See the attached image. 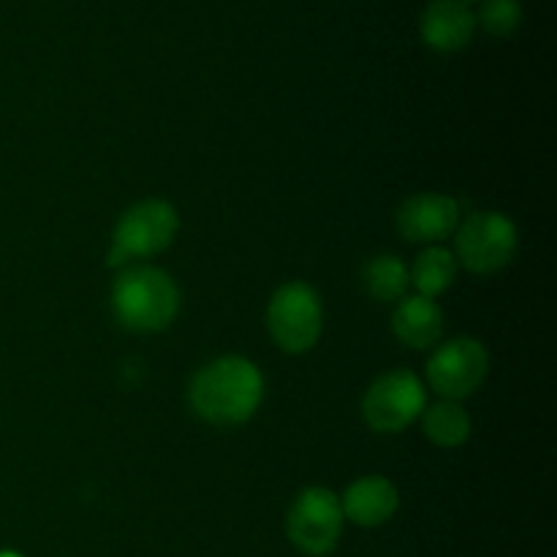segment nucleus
<instances>
[{"label":"nucleus","instance_id":"nucleus-17","mask_svg":"<svg viewBox=\"0 0 557 557\" xmlns=\"http://www.w3.org/2000/svg\"><path fill=\"white\" fill-rule=\"evenodd\" d=\"M0 557H22L20 553H11V549H0Z\"/></svg>","mask_w":557,"mask_h":557},{"label":"nucleus","instance_id":"nucleus-1","mask_svg":"<svg viewBox=\"0 0 557 557\" xmlns=\"http://www.w3.org/2000/svg\"><path fill=\"white\" fill-rule=\"evenodd\" d=\"M264 400V375L250 359L221 357L190 379L188 403L194 413L215 428L245 424Z\"/></svg>","mask_w":557,"mask_h":557},{"label":"nucleus","instance_id":"nucleus-6","mask_svg":"<svg viewBox=\"0 0 557 557\" xmlns=\"http://www.w3.org/2000/svg\"><path fill=\"white\" fill-rule=\"evenodd\" d=\"M428 406V392L422 379L406 368L379 375L364 392L362 417L370 430L384 435H397L417 422Z\"/></svg>","mask_w":557,"mask_h":557},{"label":"nucleus","instance_id":"nucleus-16","mask_svg":"<svg viewBox=\"0 0 557 557\" xmlns=\"http://www.w3.org/2000/svg\"><path fill=\"white\" fill-rule=\"evenodd\" d=\"M479 22H482L490 36H511L522 22L520 0H487L479 11Z\"/></svg>","mask_w":557,"mask_h":557},{"label":"nucleus","instance_id":"nucleus-11","mask_svg":"<svg viewBox=\"0 0 557 557\" xmlns=\"http://www.w3.org/2000/svg\"><path fill=\"white\" fill-rule=\"evenodd\" d=\"M422 41L435 52H457L476 30V16L462 0H433L422 14Z\"/></svg>","mask_w":557,"mask_h":557},{"label":"nucleus","instance_id":"nucleus-7","mask_svg":"<svg viewBox=\"0 0 557 557\" xmlns=\"http://www.w3.org/2000/svg\"><path fill=\"white\" fill-rule=\"evenodd\" d=\"M341 498L326 487H308L294 498L286 517V531L294 547L308 557L335 553L343 536Z\"/></svg>","mask_w":557,"mask_h":557},{"label":"nucleus","instance_id":"nucleus-18","mask_svg":"<svg viewBox=\"0 0 557 557\" xmlns=\"http://www.w3.org/2000/svg\"><path fill=\"white\" fill-rule=\"evenodd\" d=\"M462 3H473V0H462Z\"/></svg>","mask_w":557,"mask_h":557},{"label":"nucleus","instance_id":"nucleus-5","mask_svg":"<svg viewBox=\"0 0 557 557\" xmlns=\"http://www.w3.org/2000/svg\"><path fill=\"white\" fill-rule=\"evenodd\" d=\"M517 226L504 212H471L455 232L457 267L473 275H495L511 264L517 253Z\"/></svg>","mask_w":557,"mask_h":557},{"label":"nucleus","instance_id":"nucleus-12","mask_svg":"<svg viewBox=\"0 0 557 557\" xmlns=\"http://www.w3.org/2000/svg\"><path fill=\"white\" fill-rule=\"evenodd\" d=\"M392 332L397 341L417 351L438 346L444 337V310L435 299L428 297H403L392 313Z\"/></svg>","mask_w":557,"mask_h":557},{"label":"nucleus","instance_id":"nucleus-14","mask_svg":"<svg viewBox=\"0 0 557 557\" xmlns=\"http://www.w3.org/2000/svg\"><path fill=\"white\" fill-rule=\"evenodd\" d=\"M457 277V259L449 248H441V245H433V248L422 250L413 261L411 272H408V281L417 286L419 297L435 299L444 292H449L451 283Z\"/></svg>","mask_w":557,"mask_h":557},{"label":"nucleus","instance_id":"nucleus-8","mask_svg":"<svg viewBox=\"0 0 557 557\" xmlns=\"http://www.w3.org/2000/svg\"><path fill=\"white\" fill-rule=\"evenodd\" d=\"M490 375V354L476 337H455L435 348L428 362V381L441 400H466L476 395Z\"/></svg>","mask_w":557,"mask_h":557},{"label":"nucleus","instance_id":"nucleus-15","mask_svg":"<svg viewBox=\"0 0 557 557\" xmlns=\"http://www.w3.org/2000/svg\"><path fill=\"white\" fill-rule=\"evenodd\" d=\"M408 283V267L392 253L373 256L362 270V286L375 302H400Z\"/></svg>","mask_w":557,"mask_h":557},{"label":"nucleus","instance_id":"nucleus-4","mask_svg":"<svg viewBox=\"0 0 557 557\" xmlns=\"http://www.w3.org/2000/svg\"><path fill=\"white\" fill-rule=\"evenodd\" d=\"M267 330L275 346L286 354H308L324 330V308L313 286L288 281L272 294L267 305Z\"/></svg>","mask_w":557,"mask_h":557},{"label":"nucleus","instance_id":"nucleus-10","mask_svg":"<svg viewBox=\"0 0 557 557\" xmlns=\"http://www.w3.org/2000/svg\"><path fill=\"white\" fill-rule=\"evenodd\" d=\"M346 520L359 528H379L395 517L400 509V493L386 476H362L346 490L341 498Z\"/></svg>","mask_w":557,"mask_h":557},{"label":"nucleus","instance_id":"nucleus-3","mask_svg":"<svg viewBox=\"0 0 557 557\" xmlns=\"http://www.w3.org/2000/svg\"><path fill=\"white\" fill-rule=\"evenodd\" d=\"M180 232V215L174 205L163 199H145L120 215L109 248V267L123 270L131 261L152 259L174 243Z\"/></svg>","mask_w":557,"mask_h":557},{"label":"nucleus","instance_id":"nucleus-13","mask_svg":"<svg viewBox=\"0 0 557 557\" xmlns=\"http://www.w3.org/2000/svg\"><path fill=\"white\" fill-rule=\"evenodd\" d=\"M422 430L435 446L441 449H457L471 438V417L466 408L455 400H441L433 406H424Z\"/></svg>","mask_w":557,"mask_h":557},{"label":"nucleus","instance_id":"nucleus-9","mask_svg":"<svg viewBox=\"0 0 557 557\" xmlns=\"http://www.w3.org/2000/svg\"><path fill=\"white\" fill-rule=\"evenodd\" d=\"M395 223L408 243H444L460 226V205L446 194H413L397 207Z\"/></svg>","mask_w":557,"mask_h":557},{"label":"nucleus","instance_id":"nucleus-2","mask_svg":"<svg viewBox=\"0 0 557 557\" xmlns=\"http://www.w3.org/2000/svg\"><path fill=\"white\" fill-rule=\"evenodd\" d=\"M114 319L136 335L169 330L180 313V286L161 267L128 264L112 286Z\"/></svg>","mask_w":557,"mask_h":557}]
</instances>
